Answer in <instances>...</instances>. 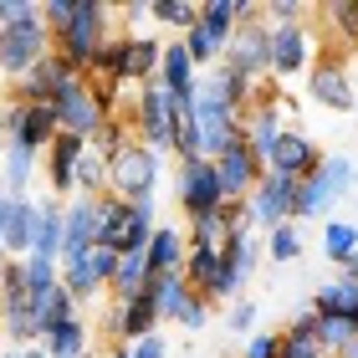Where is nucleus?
I'll use <instances>...</instances> for the list:
<instances>
[{
    "mask_svg": "<svg viewBox=\"0 0 358 358\" xmlns=\"http://www.w3.org/2000/svg\"><path fill=\"white\" fill-rule=\"evenodd\" d=\"M194 134H200V154L205 159H215L220 149H231V143L241 138V118H246V113H236L231 103H220L215 92H210L205 83L194 87Z\"/></svg>",
    "mask_w": 358,
    "mask_h": 358,
    "instance_id": "7",
    "label": "nucleus"
},
{
    "mask_svg": "<svg viewBox=\"0 0 358 358\" xmlns=\"http://www.w3.org/2000/svg\"><path fill=\"white\" fill-rule=\"evenodd\" d=\"M307 97L328 113H353L358 108V87H353V72H348V57L343 52H322L317 67L307 72Z\"/></svg>",
    "mask_w": 358,
    "mask_h": 358,
    "instance_id": "9",
    "label": "nucleus"
},
{
    "mask_svg": "<svg viewBox=\"0 0 358 358\" xmlns=\"http://www.w3.org/2000/svg\"><path fill=\"white\" fill-rule=\"evenodd\" d=\"M0 108H6V143H26V149L46 154V149H52V138L62 134L57 113L41 108V103H10V97H6Z\"/></svg>",
    "mask_w": 358,
    "mask_h": 358,
    "instance_id": "11",
    "label": "nucleus"
},
{
    "mask_svg": "<svg viewBox=\"0 0 358 358\" xmlns=\"http://www.w3.org/2000/svg\"><path fill=\"white\" fill-rule=\"evenodd\" d=\"M276 353H282V333H251L241 358H276Z\"/></svg>",
    "mask_w": 358,
    "mask_h": 358,
    "instance_id": "38",
    "label": "nucleus"
},
{
    "mask_svg": "<svg viewBox=\"0 0 358 358\" xmlns=\"http://www.w3.org/2000/svg\"><path fill=\"white\" fill-rule=\"evenodd\" d=\"M128 353H134V358H169V338H164V328L149 333V338H138V343H128Z\"/></svg>",
    "mask_w": 358,
    "mask_h": 358,
    "instance_id": "39",
    "label": "nucleus"
},
{
    "mask_svg": "<svg viewBox=\"0 0 358 358\" xmlns=\"http://www.w3.org/2000/svg\"><path fill=\"white\" fill-rule=\"evenodd\" d=\"M276 358H322V348H317V338H313V333L287 328V333H282V353H276Z\"/></svg>",
    "mask_w": 358,
    "mask_h": 358,
    "instance_id": "36",
    "label": "nucleus"
},
{
    "mask_svg": "<svg viewBox=\"0 0 358 358\" xmlns=\"http://www.w3.org/2000/svg\"><path fill=\"white\" fill-rule=\"evenodd\" d=\"M62 246H67V200L36 194V241H31V256L62 262Z\"/></svg>",
    "mask_w": 358,
    "mask_h": 358,
    "instance_id": "17",
    "label": "nucleus"
},
{
    "mask_svg": "<svg viewBox=\"0 0 358 358\" xmlns=\"http://www.w3.org/2000/svg\"><path fill=\"white\" fill-rule=\"evenodd\" d=\"M72 77H77V72L52 52V57H41L36 67L21 77V83H10V103H41V108H52V103H57V92L67 87Z\"/></svg>",
    "mask_w": 358,
    "mask_h": 358,
    "instance_id": "14",
    "label": "nucleus"
},
{
    "mask_svg": "<svg viewBox=\"0 0 358 358\" xmlns=\"http://www.w3.org/2000/svg\"><path fill=\"white\" fill-rule=\"evenodd\" d=\"M174 322H179L185 333H205V328H210V302H205V297H194V292H189V302L179 307V317H174Z\"/></svg>",
    "mask_w": 358,
    "mask_h": 358,
    "instance_id": "37",
    "label": "nucleus"
},
{
    "mask_svg": "<svg viewBox=\"0 0 358 358\" xmlns=\"http://www.w3.org/2000/svg\"><path fill=\"white\" fill-rule=\"evenodd\" d=\"M118 36V6H103V0H77L72 6V21L52 31V52L67 62V67L77 77H87L92 72V62L97 52Z\"/></svg>",
    "mask_w": 358,
    "mask_h": 358,
    "instance_id": "1",
    "label": "nucleus"
},
{
    "mask_svg": "<svg viewBox=\"0 0 358 358\" xmlns=\"http://www.w3.org/2000/svg\"><path fill=\"white\" fill-rule=\"evenodd\" d=\"M87 143L72 138V134H57L52 149L41 154V179H46V194L52 200H72L77 194V164H83Z\"/></svg>",
    "mask_w": 358,
    "mask_h": 358,
    "instance_id": "13",
    "label": "nucleus"
},
{
    "mask_svg": "<svg viewBox=\"0 0 358 358\" xmlns=\"http://www.w3.org/2000/svg\"><path fill=\"white\" fill-rule=\"evenodd\" d=\"M200 21L210 26V31H220L225 41H236V0H200Z\"/></svg>",
    "mask_w": 358,
    "mask_h": 358,
    "instance_id": "33",
    "label": "nucleus"
},
{
    "mask_svg": "<svg viewBox=\"0 0 358 358\" xmlns=\"http://www.w3.org/2000/svg\"><path fill=\"white\" fill-rule=\"evenodd\" d=\"M6 262H10V251H6V246H0V271H6Z\"/></svg>",
    "mask_w": 358,
    "mask_h": 358,
    "instance_id": "45",
    "label": "nucleus"
},
{
    "mask_svg": "<svg viewBox=\"0 0 358 358\" xmlns=\"http://www.w3.org/2000/svg\"><path fill=\"white\" fill-rule=\"evenodd\" d=\"M0 353H6V333H0Z\"/></svg>",
    "mask_w": 358,
    "mask_h": 358,
    "instance_id": "46",
    "label": "nucleus"
},
{
    "mask_svg": "<svg viewBox=\"0 0 358 358\" xmlns=\"http://www.w3.org/2000/svg\"><path fill=\"white\" fill-rule=\"evenodd\" d=\"M353 205H358V200H353Z\"/></svg>",
    "mask_w": 358,
    "mask_h": 358,
    "instance_id": "49",
    "label": "nucleus"
},
{
    "mask_svg": "<svg viewBox=\"0 0 358 358\" xmlns=\"http://www.w3.org/2000/svg\"><path fill=\"white\" fill-rule=\"evenodd\" d=\"M358 251V220H343V215H333V220H322V256L343 271L348 266V256Z\"/></svg>",
    "mask_w": 358,
    "mask_h": 358,
    "instance_id": "23",
    "label": "nucleus"
},
{
    "mask_svg": "<svg viewBox=\"0 0 358 358\" xmlns=\"http://www.w3.org/2000/svg\"><path fill=\"white\" fill-rule=\"evenodd\" d=\"M10 210H15V200L6 194V185H0V246H6V225H10Z\"/></svg>",
    "mask_w": 358,
    "mask_h": 358,
    "instance_id": "40",
    "label": "nucleus"
},
{
    "mask_svg": "<svg viewBox=\"0 0 358 358\" xmlns=\"http://www.w3.org/2000/svg\"><path fill=\"white\" fill-rule=\"evenodd\" d=\"M317 31L313 26H271V77L276 83H307V72L317 67Z\"/></svg>",
    "mask_w": 358,
    "mask_h": 358,
    "instance_id": "6",
    "label": "nucleus"
},
{
    "mask_svg": "<svg viewBox=\"0 0 358 358\" xmlns=\"http://www.w3.org/2000/svg\"><path fill=\"white\" fill-rule=\"evenodd\" d=\"M353 113H358V108H353Z\"/></svg>",
    "mask_w": 358,
    "mask_h": 358,
    "instance_id": "47",
    "label": "nucleus"
},
{
    "mask_svg": "<svg viewBox=\"0 0 358 358\" xmlns=\"http://www.w3.org/2000/svg\"><path fill=\"white\" fill-rule=\"evenodd\" d=\"M256 317H262V307H256L251 297H241V302L225 307V328L241 333V338H251V333H256Z\"/></svg>",
    "mask_w": 358,
    "mask_h": 358,
    "instance_id": "34",
    "label": "nucleus"
},
{
    "mask_svg": "<svg viewBox=\"0 0 358 358\" xmlns=\"http://www.w3.org/2000/svg\"><path fill=\"white\" fill-rule=\"evenodd\" d=\"M41 348H46V358H87L92 353V328H87V317L77 313V317H67L62 328H52L41 338Z\"/></svg>",
    "mask_w": 358,
    "mask_h": 358,
    "instance_id": "22",
    "label": "nucleus"
},
{
    "mask_svg": "<svg viewBox=\"0 0 358 358\" xmlns=\"http://www.w3.org/2000/svg\"><path fill=\"white\" fill-rule=\"evenodd\" d=\"M143 287H149V256H143V251L118 256V271H113L108 297H113V302H128V297H138Z\"/></svg>",
    "mask_w": 358,
    "mask_h": 358,
    "instance_id": "26",
    "label": "nucleus"
},
{
    "mask_svg": "<svg viewBox=\"0 0 358 358\" xmlns=\"http://www.w3.org/2000/svg\"><path fill=\"white\" fill-rule=\"evenodd\" d=\"M92 246H97V200L72 194L67 200V246H62V262H83Z\"/></svg>",
    "mask_w": 358,
    "mask_h": 358,
    "instance_id": "19",
    "label": "nucleus"
},
{
    "mask_svg": "<svg viewBox=\"0 0 358 358\" xmlns=\"http://www.w3.org/2000/svg\"><path fill=\"white\" fill-rule=\"evenodd\" d=\"M52 113H57V128H62V134H72V138H83V143H92V138L113 123V103L87 83V77H72V83L57 92Z\"/></svg>",
    "mask_w": 358,
    "mask_h": 358,
    "instance_id": "4",
    "label": "nucleus"
},
{
    "mask_svg": "<svg viewBox=\"0 0 358 358\" xmlns=\"http://www.w3.org/2000/svg\"><path fill=\"white\" fill-rule=\"evenodd\" d=\"M225 62H231L241 77H251V83H266L271 77V26H241Z\"/></svg>",
    "mask_w": 358,
    "mask_h": 358,
    "instance_id": "15",
    "label": "nucleus"
},
{
    "mask_svg": "<svg viewBox=\"0 0 358 358\" xmlns=\"http://www.w3.org/2000/svg\"><path fill=\"white\" fill-rule=\"evenodd\" d=\"M0 154H6V108H0Z\"/></svg>",
    "mask_w": 358,
    "mask_h": 358,
    "instance_id": "43",
    "label": "nucleus"
},
{
    "mask_svg": "<svg viewBox=\"0 0 358 358\" xmlns=\"http://www.w3.org/2000/svg\"><path fill=\"white\" fill-rule=\"evenodd\" d=\"M21 271H26V297L41 302L46 292L62 287V262H41V256H21Z\"/></svg>",
    "mask_w": 358,
    "mask_h": 358,
    "instance_id": "31",
    "label": "nucleus"
},
{
    "mask_svg": "<svg viewBox=\"0 0 358 358\" xmlns=\"http://www.w3.org/2000/svg\"><path fill=\"white\" fill-rule=\"evenodd\" d=\"M343 276H348V282H358V251L348 256V266H343Z\"/></svg>",
    "mask_w": 358,
    "mask_h": 358,
    "instance_id": "41",
    "label": "nucleus"
},
{
    "mask_svg": "<svg viewBox=\"0 0 358 358\" xmlns=\"http://www.w3.org/2000/svg\"><path fill=\"white\" fill-rule=\"evenodd\" d=\"M149 15H154V26L169 31V36H185V31L200 21V6H194V0H149Z\"/></svg>",
    "mask_w": 358,
    "mask_h": 358,
    "instance_id": "28",
    "label": "nucleus"
},
{
    "mask_svg": "<svg viewBox=\"0 0 358 358\" xmlns=\"http://www.w3.org/2000/svg\"><path fill=\"white\" fill-rule=\"evenodd\" d=\"M41 57H52V31H46L41 15H36V21L0 26V83H6V87L21 83Z\"/></svg>",
    "mask_w": 358,
    "mask_h": 358,
    "instance_id": "5",
    "label": "nucleus"
},
{
    "mask_svg": "<svg viewBox=\"0 0 358 358\" xmlns=\"http://www.w3.org/2000/svg\"><path fill=\"white\" fill-rule=\"evenodd\" d=\"M31 313H36V328H41V338H46L52 328H62L67 317H77V302H72L67 287H57V292H46L41 302H31Z\"/></svg>",
    "mask_w": 358,
    "mask_h": 358,
    "instance_id": "29",
    "label": "nucleus"
},
{
    "mask_svg": "<svg viewBox=\"0 0 358 358\" xmlns=\"http://www.w3.org/2000/svg\"><path fill=\"white\" fill-rule=\"evenodd\" d=\"M353 343H358V322H343V317H317V348H322V358H343Z\"/></svg>",
    "mask_w": 358,
    "mask_h": 358,
    "instance_id": "30",
    "label": "nucleus"
},
{
    "mask_svg": "<svg viewBox=\"0 0 358 358\" xmlns=\"http://www.w3.org/2000/svg\"><path fill=\"white\" fill-rule=\"evenodd\" d=\"M87 358H92V353H87Z\"/></svg>",
    "mask_w": 358,
    "mask_h": 358,
    "instance_id": "48",
    "label": "nucleus"
},
{
    "mask_svg": "<svg viewBox=\"0 0 358 358\" xmlns=\"http://www.w3.org/2000/svg\"><path fill=\"white\" fill-rule=\"evenodd\" d=\"M31 241H36V194H31V200H15L10 225H6V251L21 262V256H31Z\"/></svg>",
    "mask_w": 358,
    "mask_h": 358,
    "instance_id": "25",
    "label": "nucleus"
},
{
    "mask_svg": "<svg viewBox=\"0 0 358 358\" xmlns=\"http://www.w3.org/2000/svg\"><path fill=\"white\" fill-rule=\"evenodd\" d=\"M103 358H134V353H128V348H108Z\"/></svg>",
    "mask_w": 358,
    "mask_h": 358,
    "instance_id": "44",
    "label": "nucleus"
},
{
    "mask_svg": "<svg viewBox=\"0 0 358 358\" xmlns=\"http://www.w3.org/2000/svg\"><path fill=\"white\" fill-rule=\"evenodd\" d=\"M149 297H154V307H159V322H174V317H179V307L189 302V282H185V271L149 276Z\"/></svg>",
    "mask_w": 358,
    "mask_h": 358,
    "instance_id": "24",
    "label": "nucleus"
},
{
    "mask_svg": "<svg viewBox=\"0 0 358 358\" xmlns=\"http://www.w3.org/2000/svg\"><path fill=\"white\" fill-rule=\"evenodd\" d=\"M338 200H358V159L353 154H322L317 174L297 185V225L307 220H333Z\"/></svg>",
    "mask_w": 358,
    "mask_h": 358,
    "instance_id": "2",
    "label": "nucleus"
},
{
    "mask_svg": "<svg viewBox=\"0 0 358 358\" xmlns=\"http://www.w3.org/2000/svg\"><path fill=\"white\" fill-rule=\"evenodd\" d=\"M297 185H302V179H287V174H271V169L256 179V189L246 194V215H251V225L262 236L297 215Z\"/></svg>",
    "mask_w": 358,
    "mask_h": 358,
    "instance_id": "8",
    "label": "nucleus"
},
{
    "mask_svg": "<svg viewBox=\"0 0 358 358\" xmlns=\"http://www.w3.org/2000/svg\"><path fill=\"white\" fill-rule=\"evenodd\" d=\"M262 246H266V262H276V266L297 262V256H302V225H297V220L276 225V231L262 236Z\"/></svg>",
    "mask_w": 358,
    "mask_h": 358,
    "instance_id": "32",
    "label": "nucleus"
},
{
    "mask_svg": "<svg viewBox=\"0 0 358 358\" xmlns=\"http://www.w3.org/2000/svg\"><path fill=\"white\" fill-rule=\"evenodd\" d=\"M149 276H169V271H185V256H189V241H185V231L179 225H164L159 220V231H154V241H149Z\"/></svg>",
    "mask_w": 358,
    "mask_h": 358,
    "instance_id": "20",
    "label": "nucleus"
},
{
    "mask_svg": "<svg viewBox=\"0 0 358 358\" xmlns=\"http://www.w3.org/2000/svg\"><path fill=\"white\" fill-rule=\"evenodd\" d=\"M21 358H46V348L36 343V348H21Z\"/></svg>",
    "mask_w": 358,
    "mask_h": 358,
    "instance_id": "42",
    "label": "nucleus"
},
{
    "mask_svg": "<svg viewBox=\"0 0 358 358\" xmlns=\"http://www.w3.org/2000/svg\"><path fill=\"white\" fill-rule=\"evenodd\" d=\"M215 179H220V194H225V205H246V194L256 189V179H262L266 169L256 164V154L246 149V138H236L231 149H220L215 159Z\"/></svg>",
    "mask_w": 358,
    "mask_h": 358,
    "instance_id": "12",
    "label": "nucleus"
},
{
    "mask_svg": "<svg viewBox=\"0 0 358 358\" xmlns=\"http://www.w3.org/2000/svg\"><path fill=\"white\" fill-rule=\"evenodd\" d=\"M164 154H154L149 143H138L128 134L118 143V154H113L108 164V194H118V200L138 205V200H159V179H164Z\"/></svg>",
    "mask_w": 358,
    "mask_h": 358,
    "instance_id": "3",
    "label": "nucleus"
},
{
    "mask_svg": "<svg viewBox=\"0 0 358 358\" xmlns=\"http://www.w3.org/2000/svg\"><path fill=\"white\" fill-rule=\"evenodd\" d=\"M317 164H322V149L302 134V128H287V134L276 138V149L266 154V169H271V174H287V179L317 174Z\"/></svg>",
    "mask_w": 358,
    "mask_h": 358,
    "instance_id": "16",
    "label": "nucleus"
},
{
    "mask_svg": "<svg viewBox=\"0 0 358 358\" xmlns=\"http://www.w3.org/2000/svg\"><path fill=\"white\" fill-rule=\"evenodd\" d=\"M174 205L185 210V220L210 215V210H225L220 179L210 159H194V164H174Z\"/></svg>",
    "mask_w": 358,
    "mask_h": 358,
    "instance_id": "10",
    "label": "nucleus"
},
{
    "mask_svg": "<svg viewBox=\"0 0 358 358\" xmlns=\"http://www.w3.org/2000/svg\"><path fill=\"white\" fill-rule=\"evenodd\" d=\"M123 225H128V200H118V194H97V246L118 251L123 246Z\"/></svg>",
    "mask_w": 358,
    "mask_h": 358,
    "instance_id": "27",
    "label": "nucleus"
},
{
    "mask_svg": "<svg viewBox=\"0 0 358 358\" xmlns=\"http://www.w3.org/2000/svg\"><path fill=\"white\" fill-rule=\"evenodd\" d=\"M313 307L317 317H343V322H358V282H348L343 271L333 276V282H322L317 292H313Z\"/></svg>",
    "mask_w": 358,
    "mask_h": 358,
    "instance_id": "21",
    "label": "nucleus"
},
{
    "mask_svg": "<svg viewBox=\"0 0 358 358\" xmlns=\"http://www.w3.org/2000/svg\"><path fill=\"white\" fill-rule=\"evenodd\" d=\"M313 6H302V0H266V26H302Z\"/></svg>",
    "mask_w": 358,
    "mask_h": 358,
    "instance_id": "35",
    "label": "nucleus"
},
{
    "mask_svg": "<svg viewBox=\"0 0 358 358\" xmlns=\"http://www.w3.org/2000/svg\"><path fill=\"white\" fill-rule=\"evenodd\" d=\"M36 179H41V154L26 149V143H6V154H0V185H6V194L10 200H31Z\"/></svg>",
    "mask_w": 358,
    "mask_h": 358,
    "instance_id": "18",
    "label": "nucleus"
}]
</instances>
